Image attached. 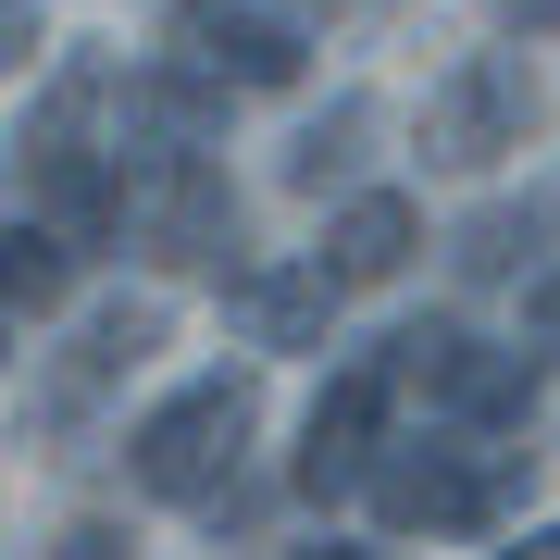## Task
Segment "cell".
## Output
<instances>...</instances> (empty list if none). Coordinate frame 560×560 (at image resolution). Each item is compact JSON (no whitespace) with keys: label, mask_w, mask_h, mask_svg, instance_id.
I'll list each match as a JSON object with an SVG mask.
<instances>
[{"label":"cell","mask_w":560,"mask_h":560,"mask_svg":"<svg viewBox=\"0 0 560 560\" xmlns=\"http://www.w3.org/2000/svg\"><path fill=\"white\" fill-rule=\"evenodd\" d=\"M361 125H374V101H337L312 125L300 150H287V187H324V175H349V150H361Z\"/></svg>","instance_id":"obj_12"},{"label":"cell","mask_w":560,"mask_h":560,"mask_svg":"<svg viewBox=\"0 0 560 560\" xmlns=\"http://www.w3.org/2000/svg\"><path fill=\"white\" fill-rule=\"evenodd\" d=\"M50 560H138V548H125L113 523H62V548H50Z\"/></svg>","instance_id":"obj_14"},{"label":"cell","mask_w":560,"mask_h":560,"mask_svg":"<svg viewBox=\"0 0 560 560\" xmlns=\"http://www.w3.org/2000/svg\"><path fill=\"white\" fill-rule=\"evenodd\" d=\"M486 560H560V523H536V536H511V548H486Z\"/></svg>","instance_id":"obj_17"},{"label":"cell","mask_w":560,"mask_h":560,"mask_svg":"<svg viewBox=\"0 0 560 560\" xmlns=\"http://www.w3.org/2000/svg\"><path fill=\"white\" fill-rule=\"evenodd\" d=\"M125 212H138V237L162 261H224V237H237V187H224L212 162H150Z\"/></svg>","instance_id":"obj_8"},{"label":"cell","mask_w":560,"mask_h":560,"mask_svg":"<svg viewBox=\"0 0 560 560\" xmlns=\"http://www.w3.org/2000/svg\"><path fill=\"white\" fill-rule=\"evenodd\" d=\"M523 261V212H474L460 224V275H511Z\"/></svg>","instance_id":"obj_13"},{"label":"cell","mask_w":560,"mask_h":560,"mask_svg":"<svg viewBox=\"0 0 560 560\" xmlns=\"http://www.w3.org/2000/svg\"><path fill=\"white\" fill-rule=\"evenodd\" d=\"M337 300H349V287L324 275V261H261V275H224V324H237L249 349H324V337H337Z\"/></svg>","instance_id":"obj_7"},{"label":"cell","mask_w":560,"mask_h":560,"mask_svg":"<svg viewBox=\"0 0 560 560\" xmlns=\"http://www.w3.org/2000/svg\"><path fill=\"white\" fill-rule=\"evenodd\" d=\"M411 249H423V212L399 200V187H361V200L324 224V275H337V287H386Z\"/></svg>","instance_id":"obj_10"},{"label":"cell","mask_w":560,"mask_h":560,"mask_svg":"<svg viewBox=\"0 0 560 560\" xmlns=\"http://www.w3.org/2000/svg\"><path fill=\"white\" fill-rule=\"evenodd\" d=\"M175 62L187 75H212L224 101H261V88H300V25L261 13V0H187L175 13Z\"/></svg>","instance_id":"obj_4"},{"label":"cell","mask_w":560,"mask_h":560,"mask_svg":"<svg viewBox=\"0 0 560 560\" xmlns=\"http://www.w3.org/2000/svg\"><path fill=\"white\" fill-rule=\"evenodd\" d=\"M150 349H162V312H150V300L88 312V324H75V349H62V361H50V386H38V423H88V411H101V386H125Z\"/></svg>","instance_id":"obj_6"},{"label":"cell","mask_w":560,"mask_h":560,"mask_svg":"<svg viewBox=\"0 0 560 560\" xmlns=\"http://www.w3.org/2000/svg\"><path fill=\"white\" fill-rule=\"evenodd\" d=\"M523 337H536V349H560V275H536V287H523Z\"/></svg>","instance_id":"obj_15"},{"label":"cell","mask_w":560,"mask_h":560,"mask_svg":"<svg viewBox=\"0 0 560 560\" xmlns=\"http://www.w3.org/2000/svg\"><path fill=\"white\" fill-rule=\"evenodd\" d=\"M523 138H536V62L523 50H474L436 101H423V162H448V175H486V162H511Z\"/></svg>","instance_id":"obj_3"},{"label":"cell","mask_w":560,"mask_h":560,"mask_svg":"<svg viewBox=\"0 0 560 560\" xmlns=\"http://www.w3.org/2000/svg\"><path fill=\"white\" fill-rule=\"evenodd\" d=\"M386 411H399L386 361H349V374L312 399V423H300V499H349V486H374V460H386Z\"/></svg>","instance_id":"obj_5"},{"label":"cell","mask_w":560,"mask_h":560,"mask_svg":"<svg viewBox=\"0 0 560 560\" xmlns=\"http://www.w3.org/2000/svg\"><path fill=\"white\" fill-rule=\"evenodd\" d=\"M212 138H224V88H212V75L162 62V75L125 88V150H138V175H150V162H200Z\"/></svg>","instance_id":"obj_9"},{"label":"cell","mask_w":560,"mask_h":560,"mask_svg":"<svg viewBox=\"0 0 560 560\" xmlns=\"http://www.w3.org/2000/svg\"><path fill=\"white\" fill-rule=\"evenodd\" d=\"M300 560H386V548H349V536H312Z\"/></svg>","instance_id":"obj_18"},{"label":"cell","mask_w":560,"mask_h":560,"mask_svg":"<svg viewBox=\"0 0 560 560\" xmlns=\"http://www.w3.org/2000/svg\"><path fill=\"white\" fill-rule=\"evenodd\" d=\"M486 13H499L511 38H548V25H560V0H486Z\"/></svg>","instance_id":"obj_16"},{"label":"cell","mask_w":560,"mask_h":560,"mask_svg":"<svg viewBox=\"0 0 560 560\" xmlns=\"http://www.w3.org/2000/svg\"><path fill=\"white\" fill-rule=\"evenodd\" d=\"M523 474H536V448H486V436H436V448H386L374 460V511L399 523V536H486Z\"/></svg>","instance_id":"obj_2"},{"label":"cell","mask_w":560,"mask_h":560,"mask_svg":"<svg viewBox=\"0 0 560 560\" xmlns=\"http://www.w3.org/2000/svg\"><path fill=\"white\" fill-rule=\"evenodd\" d=\"M62 287H75V237L13 212V237H0V300L13 312H62Z\"/></svg>","instance_id":"obj_11"},{"label":"cell","mask_w":560,"mask_h":560,"mask_svg":"<svg viewBox=\"0 0 560 560\" xmlns=\"http://www.w3.org/2000/svg\"><path fill=\"white\" fill-rule=\"evenodd\" d=\"M249 423H261L249 374H200V386H175V399H162L138 436H125V474H138V499H175V511L224 499V486H237Z\"/></svg>","instance_id":"obj_1"}]
</instances>
